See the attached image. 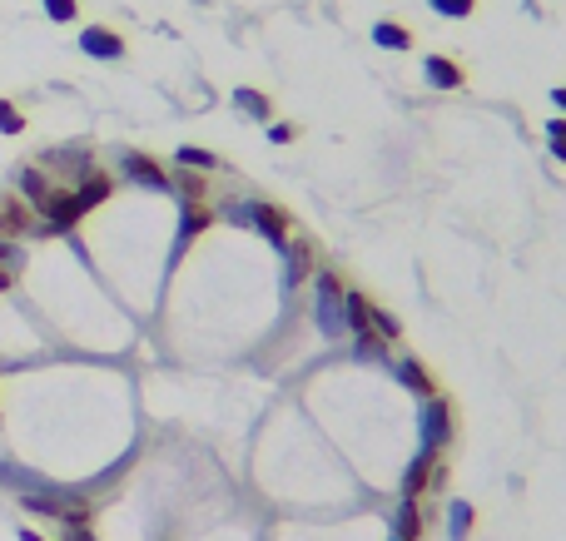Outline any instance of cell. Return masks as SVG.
<instances>
[{"label":"cell","instance_id":"obj_9","mask_svg":"<svg viewBox=\"0 0 566 541\" xmlns=\"http://www.w3.org/2000/svg\"><path fill=\"white\" fill-rule=\"evenodd\" d=\"M219 214L209 209V204H184V214H179V239H174V254H184L209 224H214Z\"/></svg>","mask_w":566,"mask_h":541},{"label":"cell","instance_id":"obj_10","mask_svg":"<svg viewBox=\"0 0 566 541\" xmlns=\"http://www.w3.org/2000/svg\"><path fill=\"white\" fill-rule=\"evenodd\" d=\"M50 194H55L50 174H45L40 164H25V169H20V199H25V204H30V209L40 214V209L50 204Z\"/></svg>","mask_w":566,"mask_h":541},{"label":"cell","instance_id":"obj_18","mask_svg":"<svg viewBox=\"0 0 566 541\" xmlns=\"http://www.w3.org/2000/svg\"><path fill=\"white\" fill-rule=\"evenodd\" d=\"M234 105H239L244 115H254V120H269V115H274L269 95H264V90H249V85H244V90H234Z\"/></svg>","mask_w":566,"mask_h":541},{"label":"cell","instance_id":"obj_33","mask_svg":"<svg viewBox=\"0 0 566 541\" xmlns=\"http://www.w3.org/2000/svg\"><path fill=\"white\" fill-rule=\"evenodd\" d=\"M393 541H398V537H393Z\"/></svg>","mask_w":566,"mask_h":541},{"label":"cell","instance_id":"obj_27","mask_svg":"<svg viewBox=\"0 0 566 541\" xmlns=\"http://www.w3.org/2000/svg\"><path fill=\"white\" fill-rule=\"evenodd\" d=\"M0 264H10V269H20V249H15L10 239H0Z\"/></svg>","mask_w":566,"mask_h":541},{"label":"cell","instance_id":"obj_2","mask_svg":"<svg viewBox=\"0 0 566 541\" xmlns=\"http://www.w3.org/2000/svg\"><path fill=\"white\" fill-rule=\"evenodd\" d=\"M343 278L333 269H318V328L328 333V338H338V333H348V318H343Z\"/></svg>","mask_w":566,"mask_h":541},{"label":"cell","instance_id":"obj_17","mask_svg":"<svg viewBox=\"0 0 566 541\" xmlns=\"http://www.w3.org/2000/svg\"><path fill=\"white\" fill-rule=\"evenodd\" d=\"M398 378H403V383H408L413 393H423V398H437V388H432V373H427L418 358H403V363H398Z\"/></svg>","mask_w":566,"mask_h":541},{"label":"cell","instance_id":"obj_29","mask_svg":"<svg viewBox=\"0 0 566 541\" xmlns=\"http://www.w3.org/2000/svg\"><path fill=\"white\" fill-rule=\"evenodd\" d=\"M15 273H20V269H10V264H0V293H5V288L15 283Z\"/></svg>","mask_w":566,"mask_h":541},{"label":"cell","instance_id":"obj_19","mask_svg":"<svg viewBox=\"0 0 566 541\" xmlns=\"http://www.w3.org/2000/svg\"><path fill=\"white\" fill-rule=\"evenodd\" d=\"M174 164H184V169H199V174H209V169H219V154H209V149H194V144H184V149L174 154Z\"/></svg>","mask_w":566,"mask_h":541},{"label":"cell","instance_id":"obj_3","mask_svg":"<svg viewBox=\"0 0 566 541\" xmlns=\"http://www.w3.org/2000/svg\"><path fill=\"white\" fill-rule=\"evenodd\" d=\"M234 214V224H254L269 244H288V214H283L279 204H269V199H249V204H239V209H229Z\"/></svg>","mask_w":566,"mask_h":541},{"label":"cell","instance_id":"obj_21","mask_svg":"<svg viewBox=\"0 0 566 541\" xmlns=\"http://www.w3.org/2000/svg\"><path fill=\"white\" fill-rule=\"evenodd\" d=\"M45 15L55 25H70V20H80V0H45Z\"/></svg>","mask_w":566,"mask_h":541},{"label":"cell","instance_id":"obj_7","mask_svg":"<svg viewBox=\"0 0 566 541\" xmlns=\"http://www.w3.org/2000/svg\"><path fill=\"white\" fill-rule=\"evenodd\" d=\"M125 174L135 179V184H144V189H159V194H169V169L159 164V159H149V154H140V149H125Z\"/></svg>","mask_w":566,"mask_h":541},{"label":"cell","instance_id":"obj_14","mask_svg":"<svg viewBox=\"0 0 566 541\" xmlns=\"http://www.w3.org/2000/svg\"><path fill=\"white\" fill-rule=\"evenodd\" d=\"M110 189H115V179H110V174H100V169H90V174L75 184V194H80V204H85V209H100V204L110 199Z\"/></svg>","mask_w":566,"mask_h":541},{"label":"cell","instance_id":"obj_1","mask_svg":"<svg viewBox=\"0 0 566 541\" xmlns=\"http://www.w3.org/2000/svg\"><path fill=\"white\" fill-rule=\"evenodd\" d=\"M85 214H90V209L80 204V194H75V189H55V194H50V204L40 209L35 234H45V239H50V234H70Z\"/></svg>","mask_w":566,"mask_h":541},{"label":"cell","instance_id":"obj_23","mask_svg":"<svg viewBox=\"0 0 566 541\" xmlns=\"http://www.w3.org/2000/svg\"><path fill=\"white\" fill-rule=\"evenodd\" d=\"M20 130H25V115L10 100H0V135H20Z\"/></svg>","mask_w":566,"mask_h":541},{"label":"cell","instance_id":"obj_20","mask_svg":"<svg viewBox=\"0 0 566 541\" xmlns=\"http://www.w3.org/2000/svg\"><path fill=\"white\" fill-rule=\"evenodd\" d=\"M368 333H378L383 343H393V338L403 333V323H398V318H393L388 308H378V303H373V318H368Z\"/></svg>","mask_w":566,"mask_h":541},{"label":"cell","instance_id":"obj_32","mask_svg":"<svg viewBox=\"0 0 566 541\" xmlns=\"http://www.w3.org/2000/svg\"><path fill=\"white\" fill-rule=\"evenodd\" d=\"M20 541H45V537H35V532H20Z\"/></svg>","mask_w":566,"mask_h":541},{"label":"cell","instance_id":"obj_16","mask_svg":"<svg viewBox=\"0 0 566 541\" xmlns=\"http://www.w3.org/2000/svg\"><path fill=\"white\" fill-rule=\"evenodd\" d=\"M393 527H398V541H418V537H423V512H418V497H403V507H398Z\"/></svg>","mask_w":566,"mask_h":541},{"label":"cell","instance_id":"obj_13","mask_svg":"<svg viewBox=\"0 0 566 541\" xmlns=\"http://www.w3.org/2000/svg\"><path fill=\"white\" fill-rule=\"evenodd\" d=\"M373 45H378V50H398V55H408V50H413V30L398 25V20H378V25H373Z\"/></svg>","mask_w":566,"mask_h":541},{"label":"cell","instance_id":"obj_4","mask_svg":"<svg viewBox=\"0 0 566 541\" xmlns=\"http://www.w3.org/2000/svg\"><path fill=\"white\" fill-rule=\"evenodd\" d=\"M447 482V467L437 462V447H423L418 452V462L408 467V482H403V497H418L427 487H442Z\"/></svg>","mask_w":566,"mask_h":541},{"label":"cell","instance_id":"obj_11","mask_svg":"<svg viewBox=\"0 0 566 541\" xmlns=\"http://www.w3.org/2000/svg\"><path fill=\"white\" fill-rule=\"evenodd\" d=\"M423 75H427V85L432 90H462V65L457 60H447V55H427L423 60Z\"/></svg>","mask_w":566,"mask_h":541},{"label":"cell","instance_id":"obj_31","mask_svg":"<svg viewBox=\"0 0 566 541\" xmlns=\"http://www.w3.org/2000/svg\"><path fill=\"white\" fill-rule=\"evenodd\" d=\"M552 100H557V110L566 115V85H557V90H552Z\"/></svg>","mask_w":566,"mask_h":541},{"label":"cell","instance_id":"obj_26","mask_svg":"<svg viewBox=\"0 0 566 541\" xmlns=\"http://www.w3.org/2000/svg\"><path fill=\"white\" fill-rule=\"evenodd\" d=\"M547 144H552L557 159H566V120H552V125H547Z\"/></svg>","mask_w":566,"mask_h":541},{"label":"cell","instance_id":"obj_28","mask_svg":"<svg viewBox=\"0 0 566 541\" xmlns=\"http://www.w3.org/2000/svg\"><path fill=\"white\" fill-rule=\"evenodd\" d=\"M293 135H298L293 125H269V139H274V144H288Z\"/></svg>","mask_w":566,"mask_h":541},{"label":"cell","instance_id":"obj_15","mask_svg":"<svg viewBox=\"0 0 566 541\" xmlns=\"http://www.w3.org/2000/svg\"><path fill=\"white\" fill-rule=\"evenodd\" d=\"M283 254H288V288H293V283H303L308 269H313V244L308 239H288Z\"/></svg>","mask_w":566,"mask_h":541},{"label":"cell","instance_id":"obj_22","mask_svg":"<svg viewBox=\"0 0 566 541\" xmlns=\"http://www.w3.org/2000/svg\"><path fill=\"white\" fill-rule=\"evenodd\" d=\"M432 10L447 15V20H467V15L477 10V0H432Z\"/></svg>","mask_w":566,"mask_h":541},{"label":"cell","instance_id":"obj_6","mask_svg":"<svg viewBox=\"0 0 566 541\" xmlns=\"http://www.w3.org/2000/svg\"><path fill=\"white\" fill-rule=\"evenodd\" d=\"M35 234V209L20 194H0V239H25Z\"/></svg>","mask_w":566,"mask_h":541},{"label":"cell","instance_id":"obj_8","mask_svg":"<svg viewBox=\"0 0 566 541\" xmlns=\"http://www.w3.org/2000/svg\"><path fill=\"white\" fill-rule=\"evenodd\" d=\"M447 437H452V403H447V398H427V407H423V447H437V452H442Z\"/></svg>","mask_w":566,"mask_h":541},{"label":"cell","instance_id":"obj_12","mask_svg":"<svg viewBox=\"0 0 566 541\" xmlns=\"http://www.w3.org/2000/svg\"><path fill=\"white\" fill-rule=\"evenodd\" d=\"M169 189L184 199V204H209V184H204V174L199 169H169Z\"/></svg>","mask_w":566,"mask_h":541},{"label":"cell","instance_id":"obj_30","mask_svg":"<svg viewBox=\"0 0 566 541\" xmlns=\"http://www.w3.org/2000/svg\"><path fill=\"white\" fill-rule=\"evenodd\" d=\"M65 541H95V532H90V527H70V537Z\"/></svg>","mask_w":566,"mask_h":541},{"label":"cell","instance_id":"obj_24","mask_svg":"<svg viewBox=\"0 0 566 541\" xmlns=\"http://www.w3.org/2000/svg\"><path fill=\"white\" fill-rule=\"evenodd\" d=\"M467 532H472V507L467 502H452V537L467 541Z\"/></svg>","mask_w":566,"mask_h":541},{"label":"cell","instance_id":"obj_25","mask_svg":"<svg viewBox=\"0 0 566 541\" xmlns=\"http://www.w3.org/2000/svg\"><path fill=\"white\" fill-rule=\"evenodd\" d=\"M383 348H388V343H383L378 333H358V358H383Z\"/></svg>","mask_w":566,"mask_h":541},{"label":"cell","instance_id":"obj_5","mask_svg":"<svg viewBox=\"0 0 566 541\" xmlns=\"http://www.w3.org/2000/svg\"><path fill=\"white\" fill-rule=\"evenodd\" d=\"M80 50L90 60H125V35L110 30V25H85L80 30Z\"/></svg>","mask_w":566,"mask_h":541}]
</instances>
